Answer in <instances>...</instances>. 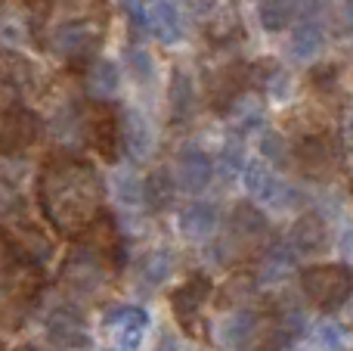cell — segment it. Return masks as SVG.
I'll use <instances>...</instances> for the list:
<instances>
[{
  "label": "cell",
  "mask_w": 353,
  "mask_h": 351,
  "mask_svg": "<svg viewBox=\"0 0 353 351\" xmlns=\"http://www.w3.org/2000/svg\"><path fill=\"white\" fill-rule=\"evenodd\" d=\"M217 168H220V174L223 178H239V171H242V149L236 146V143H230V146L220 153V159H217Z\"/></svg>",
  "instance_id": "cell-31"
},
{
  "label": "cell",
  "mask_w": 353,
  "mask_h": 351,
  "mask_svg": "<svg viewBox=\"0 0 353 351\" xmlns=\"http://www.w3.org/2000/svg\"><path fill=\"white\" fill-rule=\"evenodd\" d=\"M292 255L285 252V249H270L267 255H263V265H261V280L263 283H279V280H285L288 274H292Z\"/></svg>",
  "instance_id": "cell-25"
},
{
  "label": "cell",
  "mask_w": 353,
  "mask_h": 351,
  "mask_svg": "<svg viewBox=\"0 0 353 351\" xmlns=\"http://www.w3.org/2000/svg\"><path fill=\"white\" fill-rule=\"evenodd\" d=\"M10 246L16 249V255L22 261H28V265H41V261H47L50 255H53V243L37 227H31V224H16V227L10 230Z\"/></svg>",
  "instance_id": "cell-14"
},
{
  "label": "cell",
  "mask_w": 353,
  "mask_h": 351,
  "mask_svg": "<svg viewBox=\"0 0 353 351\" xmlns=\"http://www.w3.org/2000/svg\"><path fill=\"white\" fill-rule=\"evenodd\" d=\"M257 314L248 308H236L230 317H220V323L214 327V333H217V342L223 348H245L251 345V339H254L257 333Z\"/></svg>",
  "instance_id": "cell-10"
},
{
  "label": "cell",
  "mask_w": 353,
  "mask_h": 351,
  "mask_svg": "<svg viewBox=\"0 0 353 351\" xmlns=\"http://www.w3.org/2000/svg\"><path fill=\"white\" fill-rule=\"evenodd\" d=\"M37 137V118L28 109H10L6 118L0 122V149L3 153H19V149L31 146Z\"/></svg>",
  "instance_id": "cell-9"
},
{
  "label": "cell",
  "mask_w": 353,
  "mask_h": 351,
  "mask_svg": "<svg viewBox=\"0 0 353 351\" xmlns=\"http://www.w3.org/2000/svg\"><path fill=\"white\" fill-rule=\"evenodd\" d=\"M93 41V25L87 19H68L50 37V47L56 56H78L87 50V44Z\"/></svg>",
  "instance_id": "cell-16"
},
{
  "label": "cell",
  "mask_w": 353,
  "mask_h": 351,
  "mask_svg": "<svg viewBox=\"0 0 353 351\" xmlns=\"http://www.w3.org/2000/svg\"><path fill=\"white\" fill-rule=\"evenodd\" d=\"M214 178V162L199 146H186L176 155V184L186 193H201Z\"/></svg>",
  "instance_id": "cell-7"
},
{
  "label": "cell",
  "mask_w": 353,
  "mask_h": 351,
  "mask_svg": "<svg viewBox=\"0 0 353 351\" xmlns=\"http://www.w3.org/2000/svg\"><path fill=\"white\" fill-rule=\"evenodd\" d=\"M87 131H90V143L97 153H103L105 159H115V140L121 134L118 128V118L112 112H97V115L87 122Z\"/></svg>",
  "instance_id": "cell-18"
},
{
  "label": "cell",
  "mask_w": 353,
  "mask_h": 351,
  "mask_svg": "<svg viewBox=\"0 0 353 351\" xmlns=\"http://www.w3.org/2000/svg\"><path fill=\"white\" fill-rule=\"evenodd\" d=\"M208 296H211V283H208L201 274H195V277H189L186 283L171 296V308H174V314L189 327V323L201 314V305L208 302Z\"/></svg>",
  "instance_id": "cell-12"
},
{
  "label": "cell",
  "mask_w": 353,
  "mask_h": 351,
  "mask_svg": "<svg viewBox=\"0 0 353 351\" xmlns=\"http://www.w3.org/2000/svg\"><path fill=\"white\" fill-rule=\"evenodd\" d=\"M344 12H347V19L353 22V0H347V6H344Z\"/></svg>",
  "instance_id": "cell-35"
},
{
  "label": "cell",
  "mask_w": 353,
  "mask_h": 351,
  "mask_svg": "<svg viewBox=\"0 0 353 351\" xmlns=\"http://www.w3.org/2000/svg\"><path fill=\"white\" fill-rule=\"evenodd\" d=\"M298 12L294 0H261V25L267 31H282Z\"/></svg>",
  "instance_id": "cell-24"
},
{
  "label": "cell",
  "mask_w": 353,
  "mask_h": 351,
  "mask_svg": "<svg viewBox=\"0 0 353 351\" xmlns=\"http://www.w3.org/2000/svg\"><path fill=\"white\" fill-rule=\"evenodd\" d=\"M128 66H130V75H134L140 84H149V81H152V56H149L143 47L128 50Z\"/></svg>",
  "instance_id": "cell-29"
},
{
  "label": "cell",
  "mask_w": 353,
  "mask_h": 351,
  "mask_svg": "<svg viewBox=\"0 0 353 351\" xmlns=\"http://www.w3.org/2000/svg\"><path fill=\"white\" fill-rule=\"evenodd\" d=\"M176 224H180V234L186 240H208L220 224V211L211 202H192L180 211Z\"/></svg>",
  "instance_id": "cell-15"
},
{
  "label": "cell",
  "mask_w": 353,
  "mask_h": 351,
  "mask_svg": "<svg viewBox=\"0 0 353 351\" xmlns=\"http://www.w3.org/2000/svg\"><path fill=\"white\" fill-rule=\"evenodd\" d=\"M16 351H34V348H16Z\"/></svg>",
  "instance_id": "cell-36"
},
{
  "label": "cell",
  "mask_w": 353,
  "mask_h": 351,
  "mask_svg": "<svg viewBox=\"0 0 353 351\" xmlns=\"http://www.w3.org/2000/svg\"><path fill=\"white\" fill-rule=\"evenodd\" d=\"M344 140H347V146L353 149V112L344 118Z\"/></svg>",
  "instance_id": "cell-34"
},
{
  "label": "cell",
  "mask_w": 353,
  "mask_h": 351,
  "mask_svg": "<svg viewBox=\"0 0 353 351\" xmlns=\"http://www.w3.org/2000/svg\"><path fill=\"white\" fill-rule=\"evenodd\" d=\"M242 184L254 202L267 205V209H273V211H285L298 202V190L288 187L267 162H257V159L248 162V165L242 168Z\"/></svg>",
  "instance_id": "cell-3"
},
{
  "label": "cell",
  "mask_w": 353,
  "mask_h": 351,
  "mask_svg": "<svg viewBox=\"0 0 353 351\" xmlns=\"http://www.w3.org/2000/svg\"><path fill=\"white\" fill-rule=\"evenodd\" d=\"M105 277H109V261H103L99 255H93L90 249H84V246L62 267V286H65L72 296H81V298L97 296V292L103 290Z\"/></svg>",
  "instance_id": "cell-5"
},
{
  "label": "cell",
  "mask_w": 353,
  "mask_h": 351,
  "mask_svg": "<svg viewBox=\"0 0 353 351\" xmlns=\"http://www.w3.org/2000/svg\"><path fill=\"white\" fill-rule=\"evenodd\" d=\"M288 246L298 255H316L329 246V230L319 215H301L288 234Z\"/></svg>",
  "instance_id": "cell-11"
},
{
  "label": "cell",
  "mask_w": 353,
  "mask_h": 351,
  "mask_svg": "<svg viewBox=\"0 0 353 351\" xmlns=\"http://www.w3.org/2000/svg\"><path fill=\"white\" fill-rule=\"evenodd\" d=\"M118 87H121V72H118L115 62L112 59L93 62L90 75H87V91H90L97 99H109L118 93Z\"/></svg>",
  "instance_id": "cell-19"
},
{
  "label": "cell",
  "mask_w": 353,
  "mask_h": 351,
  "mask_svg": "<svg viewBox=\"0 0 353 351\" xmlns=\"http://www.w3.org/2000/svg\"><path fill=\"white\" fill-rule=\"evenodd\" d=\"M118 128H121V140H124V146H128V153L134 155V159H149V153H152V146H155L149 118L143 115L140 109H134V106H124L121 118H118Z\"/></svg>",
  "instance_id": "cell-6"
},
{
  "label": "cell",
  "mask_w": 353,
  "mask_h": 351,
  "mask_svg": "<svg viewBox=\"0 0 353 351\" xmlns=\"http://www.w3.org/2000/svg\"><path fill=\"white\" fill-rule=\"evenodd\" d=\"M338 246H341V252H344V258L353 261V227H347L341 234V240H338Z\"/></svg>",
  "instance_id": "cell-33"
},
{
  "label": "cell",
  "mask_w": 353,
  "mask_h": 351,
  "mask_svg": "<svg viewBox=\"0 0 353 351\" xmlns=\"http://www.w3.org/2000/svg\"><path fill=\"white\" fill-rule=\"evenodd\" d=\"M288 84H292V81H288V75L282 72V68H276V72H273V81H270V93H273L276 99H285Z\"/></svg>",
  "instance_id": "cell-32"
},
{
  "label": "cell",
  "mask_w": 353,
  "mask_h": 351,
  "mask_svg": "<svg viewBox=\"0 0 353 351\" xmlns=\"http://www.w3.org/2000/svg\"><path fill=\"white\" fill-rule=\"evenodd\" d=\"M298 162L307 174H325L332 168V146L323 140V137H307L298 146Z\"/></svg>",
  "instance_id": "cell-20"
},
{
  "label": "cell",
  "mask_w": 353,
  "mask_h": 351,
  "mask_svg": "<svg viewBox=\"0 0 353 351\" xmlns=\"http://www.w3.org/2000/svg\"><path fill=\"white\" fill-rule=\"evenodd\" d=\"M112 184H115V196H118L121 205H140L143 202V184L134 171H128V168L115 171Z\"/></svg>",
  "instance_id": "cell-26"
},
{
  "label": "cell",
  "mask_w": 353,
  "mask_h": 351,
  "mask_svg": "<svg viewBox=\"0 0 353 351\" xmlns=\"http://www.w3.org/2000/svg\"><path fill=\"white\" fill-rule=\"evenodd\" d=\"M149 28L165 47H176L186 37V22H183V10L176 0H155L149 10Z\"/></svg>",
  "instance_id": "cell-8"
},
{
  "label": "cell",
  "mask_w": 353,
  "mask_h": 351,
  "mask_svg": "<svg viewBox=\"0 0 353 351\" xmlns=\"http://www.w3.org/2000/svg\"><path fill=\"white\" fill-rule=\"evenodd\" d=\"M232 128L239 134H251V131L261 128V106L254 99H236V118H232Z\"/></svg>",
  "instance_id": "cell-28"
},
{
  "label": "cell",
  "mask_w": 353,
  "mask_h": 351,
  "mask_svg": "<svg viewBox=\"0 0 353 351\" xmlns=\"http://www.w3.org/2000/svg\"><path fill=\"white\" fill-rule=\"evenodd\" d=\"M301 292L316 311H338L353 296V271L347 265H313L301 274Z\"/></svg>",
  "instance_id": "cell-2"
},
{
  "label": "cell",
  "mask_w": 353,
  "mask_h": 351,
  "mask_svg": "<svg viewBox=\"0 0 353 351\" xmlns=\"http://www.w3.org/2000/svg\"><path fill=\"white\" fill-rule=\"evenodd\" d=\"M350 187H353V184H350Z\"/></svg>",
  "instance_id": "cell-38"
},
{
  "label": "cell",
  "mask_w": 353,
  "mask_h": 351,
  "mask_svg": "<svg viewBox=\"0 0 353 351\" xmlns=\"http://www.w3.org/2000/svg\"><path fill=\"white\" fill-rule=\"evenodd\" d=\"M168 103H171V115L174 122H186L195 109V93H192V81L183 72H174L171 87H168Z\"/></svg>",
  "instance_id": "cell-22"
},
{
  "label": "cell",
  "mask_w": 353,
  "mask_h": 351,
  "mask_svg": "<svg viewBox=\"0 0 353 351\" xmlns=\"http://www.w3.org/2000/svg\"><path fill=\"white\" fill-rule=\"evenodd\" d=\"M174 199V180L168 171H152L143 180V202L152 205V209H165Z\"/></svg>",
  "instance_id": "cell-23"
},
{
  "label": "cell",
  "mask_w": 353,
  "mask_h": 351,
  "mask_svg": "<svg viewBox=\"0 0 353 351\" xmlns=\"http://www.w3.org/2000/svg\"><path fill=\"white\" fill-rule=\"evenodd\" d=\"M68 3H78V0H68Z\"/></svg>",
  "instance_id": "cell-37"
},
{
  "label": "cell",
  "mask_w": 353,
  "mask_h": 351,
  "mask_svg": "<svg viewBox=\"0 0 353 351\" xmlns=\"http://www.w3.org/2000/svg\"><path fill=\"white\" fill-rule=\"evenodd\" d=\"M43 327L56 345H84L87 342V327L74 308H53Z\"/></svg>",
  "instance_id": "cell-13"
},
{
  "label": "cell",
  "mask_w": 353,
  "mask_h": 351,
  "mask_svg": "<svg viewBox=\"0 0 353 351\" xmlns=\"http://www.w3.org/2000/svg\"><path fill=\"white\" fill-rule=\"evenodd\" d=\"M149 333V314L140 305H115L103 314V336L115 351H140Z\"/></svg>",
  "instance_id": "cell-4"
},
{
  "label": "cell",
  "mask_w": 353,
  "mask_h": 351,
  "mask_svg": "<svg viewBox=\"0 0 353 351\" xmlns=\"http://www.w3.org/2000/svg\"><path fill=\"white\" fill-rule=\"evenodd\" d=\"M316 342H319V348H325V351H347L350 336L338 321H323L316 327Z\"/></svg>",
  "instance_id": "cell-27"
},
{
  "label": "cell",
  "mask_w": 353,
  "mask_h": 351,
  "mask_svg": "<svg viewBox=\"0 0 353 351\" xmlns=\"http://www.w3.org/2000/svg\"><path fill=\"white\" fill-rule=\"evenodd\" d=\"M325 47V31L316 19H304L298 28L292 31V41H288V50H292L294 59H316Z\"/></svg>",
  "instance_id": "cell-17"
},
{
  "label": "cell",
  "mask_w": 353,
  "mask_h": 351,
  "mask_svg": "<svg viewBox=\"0 0 353 351\" xmlns=\"http://www.w3.org/2000/svg\"><path fill=\"white\" fill-rule=\"evenodd\" d=\"M174 271V255L168 249H152L140 258V277L149 286H165Z\"/></svg>",
  "instance_id": "cell-21"
},
{
  "label": "cell",
  "mask_w": 353,
  "mask_h": 351,
  "mask_svg": "<svg viewBox=\"0 0 353 351\" xmlns=\"http://www.w3.org/2000/svg\"><path fill=\"white\" fill-rule=\"evenodd\" d=\"M41 209L59 234H84L99 215L103 184L87 162L78 159H50L37 184Z\"/></svg>",
  "instance_id": "cell-1"
},
{
  "label": "cell",
  "mask_w": 353,
  "mask_h": 351,
  "mask_svg": "<svg viewBox=\"0 0 353 351\" xmlns=\"http://www.w3.org/2000/svg\"><path fill=\"white\" fill-rule=\"evenodd\" d=\"M261 153H263V159H270V162H285L288 159L285 137L276 134V131H263L261 134Z\"/></svg>",
  "instance_id": "cell-30"
}]
</instances>
